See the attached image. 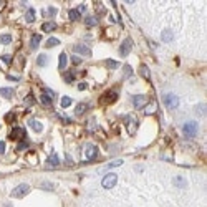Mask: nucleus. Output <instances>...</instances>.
<instances>
[{
	"label": "nucleus",
	"instance_id": "nucleus-28",
	"mask_svg": "<svg viewBox=\"0 0 207 207\" xmlns=\"http://www.w3.org/2000/svg\"><path fill=\"white\" fill-rule=\"evenodd\" d=\"M10 42H12V37L8 35V33H5V35H0V43H2V45H8Z\"/></svg>",
	"mask_w": 207,
	"mask_h": 207
},
{
	"label": "nucleus",
	"instance_id": "nucleus-6",
	"mask_svg": "<svg viewBox=\"0 0 207 207\" xmlns=\"http://www.w3.org/2000/svg\"><path fill=\"white\" fill-rule=\"evenodd\" d=\"M131 48H133V40H131V38H126V40L121 43V46H119V55H121V56L129 55Z\"/></svg>",
	"mask_w": 207,
	"mask_h": 207
},
{
	"label": "nucleus",
	"instance_id": "nucleus-13",
	"mask_svg": "<svg viewBox=\"0 0 207 207\" xmlns=\"http://www.w3.org/2000/svg\"><path fill=\"white\" fill-rule=\"evenodd\" d=\"M46 164L50 166V167H56V166H58V164H60V157H58V154H55V152L51 154V156L46 159Z\"/></svg>",
	"mask_w": 207,
	"mask_h": 207
},
{
	"label": "nucleus",
	"instance_id": "nucleus-25",
	"mask_svg": "<svg viewBox=\"0 0 207 207\" xmlns=\"http://www.w3.org/2000/svg\"><path fill=\"white\" fill-rule=\"evenodd\" d=\"M71 103H73V99L70 96H63L61 98V108H68V106H71Z\"/></svg>",
	"mask_w": 207,
	"mask_h": 207
},
{
	"label": "nucleus",
	"instance_id": "nucleus-48",
	"mask_svg": "<svg viewBox=\"0 0 207 207\" xmlns=\"http://www.w3.org/2000/svg\"><path fill=\"white\" fill-rule=\"evenodd\" d=\"M0 5H2V3H0Z\"/></svg>",
	"mask_w": 207,
	"mask_h": 207
},
{
	"label": "nucleus",
	"instance_id": "nucleus-10",
	"mask_svg": "<svg viewBox=\"0 0 207 207\" xmlns=\"http://www.w3.org/2000/svg\"><path fill=\"white\" fill-rule=\"evenodd\" d=\"M126 126H128V131H129V134H134V133H136L138 121L134 119V116H126Z\"/></svg>",
	"mask_w": 207,
	"mask_h": 207
},
{
	"label": "nucleus",
	"instance_id": "nucleus-19",
	"mask_svg": "<svg viewBox=\"0 0 207 207\" xmlns=\"http://www.w3.org/2000/svg\"><path fill=\"white\" fill-rule=\"evenodd\" d=\"M0 95H2L3 98L10 99L12 96H13V90H12V88H0Z\"/></svg>",
	"mask_w": 207,
	"mask_h": 207
},
{
	"label": "nucleus",
	"instance_id": "nucleus-17",
	"mask_svg": "<svg viewBox=\"0 0 207 207\" xmlns=\"http://www.w3.org/2000/svg\"><path fill=\"white\" fill-rule=\"evenodd\" d=\"M161 38L162 42H172V38H174V33H172L171 30H164L161 33Z\"/></svg>",
	"mask_w": 207,
	"mask_h": 207
},
{
	"label": "nucleus",
	"instance_id": "nucleus-37",
	"mask_svg": "<svg viewBox=\"0 0 207 207\" xmlns=\"http://www.w3.org/2000/svg\"><path fill=\"white\" fill-rule=\"evenodd\" d=\"M131 75H133L131 66H129V65H126V66H124V76H131Z\"/></svg>",
	"mask_w": 207,
	"mask_h": 207
},
{
	"label": "nucleus",
	"instance_id": "nucleus-20",
	"mask_svg": "<svg viewBox=\"0 0 207 207\" xmlns=\"http://www.w3.org/2000/svg\"><path fill=\"white\" fill-rule=\"evenodd\" d=\"M66 61H68V58H66V53H61L60 55V60H58V68L60 70H65L66 68Z\"/></svg>",
	"mask_w": 207,
	"mask_h": 207
},
{
	"label": "nucleus",
	"instance_id": "nucleus-46",
	"mask_svg": "<svg viewBox=\"0 0 207 207\" xmlns=\"http://www.w3.org/2000/svg\"><path fill=\"white\" fill-rule=\"evenodd\" d=\"M43 187H48V189H53V186H51V184H48V182H45V184H43Z\"/></svg>",
	"mask_w": 207,
	"mask_h": 207
},
{
	"label": "nucleus",
	"instance_id": "nucleus-33",
	"mask_svg": "<svg viewBox=\"0 0 207 207\" xmlns=\"http://www.w3.org/2000/svg\"><path fill=\"white\" fill-rule=\"evenodd\" d=\"M43 15H48V17H53V15H56V8H55V7L46 8V10H43Z\"/></svg>",
	"mask_w": 207,
	"mask_h": 207
},
{
	"label": "nucleus",
	"instance_id": "nucleus-24",
	"mask_svg": "<svg viewBox=\"0 0 207 207\" xmlns=\"http://www.w3.org/2000/svg\"><path fill=\"white\" fill-rule=\"evenodd\" d=\"M58 43H60V40H58V38H48V40H46V43H45V46H46V48H53V46H56V45H58Z\"/></svg>",
	"mask_w": 207,
	"mask_h": 207
},
{
	"label": "nucleus",
	"instance_id": "nucleus-47",
	"mask_svg": "<svg viewBox=\"0 0 207 207\" xmlns=\"http://www.w3.org/2000/svg\"><path fill=\"white\" fill-rule=\"evenodd\" d=\"M7 78H8V80H12V81H18L17 76H7Z\"/></svg>",
	"mask_w": 207,
	"mask_h": 207
},
{
	"label": "nucleus",
	"instance_id": "nucleus-1",
	"mask_svg": "<svg viewBox=\"0 0 207 207\" xmlns=\"http://www.w3.org/2000/svg\"><path fill=\"white\" fill-rule=\"evenodd\" d=\"M197 131H199V126H197L196 121H187L184 123V126H182V133H184L186 138H194Z\"/></svg>",
	"mask_w": 207,
	"mask_h": 207
},
{
	"label": "nucleus",
	"instance_id": "nucleus-16",
	"mask_svg": "<svg viewBox=\"0 0 207 207\" xmlns=\"http://www.w3.org/2000/svg\"><path fill=\"white\" fill-rule=\"evenodd\" d=\"M40 40H42V37L38 35V33L32 37V42H30V48H32V50H37L38 45H40Z\"/></svg>",
	"mask_w": 207,
	"mask_h": 207
},
{
	"label": "nucleus",
	"instance_id": "nucleus-45",
	"mask_svg": "<svg viewBox=\"0 0 207 207\" xmlns=\"http://www.w3.org/2000/svg\"><path fill=\"white\" fill-rule=\"evenodd\" d=\"M76 10H78L80 13H81V12H85V10H86V5H80L78 8H76Z\"/></svg>",
	"mask_w": 207,
	"mask_h": 207
},
{
	"label": "nucleus",
	"instance_id": "nucleus-15",
	"mask_svg": "<svg viewBox=\"0 0 207 207\" xmlns=\"http://www.w3.org/2000/svg\"><path fill=\"white\" fill-rule=\"evenodd\" d=\"M86 109H88V104H86V103H80L78 106L75 108V114H76V116H81V114H85Z\"/></svg>",
	"mask_w": 207,
	"mask_h": 207
},
{
	"label": "nucleus",
	"instance_id": "nucleus-12",
	"mask_svg": "<svg viewBox=\"0 0 207 207\" xmlns=\"http://www.w3.org/2000/svg\"><path fill=\"white\" fill-rule=\"evenodd\" d=\"M28 126H30L35 133H42L43 131V124L40 121H37V119H30V121H28Z\"/></svg>",
	"mask_w": 207,
	"mask_h": 207
},
{
	"label": "nucleus",
	"instance_id": "nucleus-29",
	"mask_svg": "<svg viewBox=\"0 0 207 207\" xmlns=\"http://www.w3.org/2000/svg\"><path fill=\"white\" fill-rule=\"evenodd\" d=\"M146 114H152L156 113V103H151V104H146V109H144Z\"/></svg>",
	"mask_w": 207,
	"mask_h": 207
},
{
	"label": "nucleus",
	"instance_id": "nucleus-18",
	"mask_svg": "<svg viewBox=\"0 0 207 207\" xmlns=\"http://www.w3.org/2000/svg\"><path fill=\"white\" fill-rule=\"evenodd\" d=\"M25 20H27L28 23H33V22H35V10H33V8H28V10H27Z\"/></svg>",
	"mask_w": 207,
	"mask_h": 207
},
{
	"label": "nucleus",
	"instance_id": "nucleus-35",
	"mask_svg": "<svg viewBox=\"0 0 207 207\" xmlns=\"http://www.w3.org/2000/svg\"><path fill=\"white\" fill-rule=\"evenodd\" d=\"M196 111H197V114H199V116H204V114H205V106H204V104H199Z\"/></svg>",
	"mask_w": 207,
	"mask_h": 207
},
{
	"label": "nucleus",
	"instance_id": "nucleus-9",
	"mask_svg": "<svg viewBox=\"0 0 207 207\" xmlns=\"http://www.w3.org/2000/svg\"><path fill=\"white\" fill-rule=\"evenodd\" d=\"M73 51H75V53L83 55V56H91V50H90L88 46L81 45V43H78V45H75V46H73Z\"/></svg>",
	"mask_w": 207,
	"mask_h": 207
},
{
	"label": "nucleus",
	"instance_id": "nucleus-34",
	"mask_svg": "<svg viewBox=\"0 0 207 207\" xmlns=\"http://www.w3.org/2000/svg\"><path fill=\"white\" fill-rule=\"evenodd\" d=\"M25 104L27 106H32V104H35V98H33V95H28L25 98Z\"/></svg>",
	"mask_w": 207,
	"mask_h": 207
},
{
	"label": "nucleus",
	"instance_id": "nucleus-4",
	"mask_svg": "<svg viewBox=\"0 0 207 207\" xmlns=\"http://www.w3.org/2000/svg\"><path fill=\"white\" fill-rule=\"evenodd\" d=\"M118 99V93L116 91H106V93H104L103 96H101L99 98V103L101 104H111V103H114V101Z\"/></svg>",
	"mask_w": 207,
	"mask_h": 207
},
{
	"label": "nucleus",
	"instance_id": "nucleus-22",
	"mask_svg": "<svg viewBox=\"0 0 207 207\" xmlns=\"http://www.w3.org/2000/svg\"><path fill=\"white\" fill-rule=\"evenodd\" d=\"M85 23L88 27H96V25H98V18H96V17H86L85 18Z\"/></svg>",
	"mask_w": 207,
	"mask_h": 207
},
{
	"label": "nucleus",
	"instance_id": "nucleus-42",
	"mask_svg": "<svg viewBox=\"0 0 207 207\" xmlns=\"http://www.w3.org/2000/svg\"><path fill=\"white\" fill-rule=\"evenodd\" d=\"M71 61H73L75 65H80L81 63V58H78V56H71Z\"/></svg>",
	"mask_w": 207,
	"mask_h": 207
},
{
	"label": "nucleus",
	"instance_id": "nucleus-3",
	"mask_svg": "<svg viewBox=\"0 0 207 207\" xmlns=\"http://www.w3.org/2000/svg\"><path fill=\"white\" fill-rule=\"evenodd\" d=\"M116 181H118V176L114 174V172H109L103 177V181H101V186L104 187V189H111V187L116 186Z\"/></svg>",
	"mask_w": 207,
	"mask_h": 207
},
{
	"label": "nucleus",
	"instance_id": "nucleus-2",
	"mask_svg": "<svg viewBox=\"0 0 207 207\" xmlns=\"http://www.w3.org/2000/svg\"><path fill=\"white\" fill-rule=\"evenodd\" d=\"M162 101H164V106L169 108V109H176L179 106V98H177V95L174 93H167L162 96Z\"/></svg>",
	"mask_w": 207,
	"mask_h": 207
},
{
	"label": "nucleus",
	"instance_id": "nucleus-32",
	"mask_svg": "<svg viewBox=\"0 0 207 207\" xmlns=\"http://www.w3.org/2000/svg\"><path fill=\"white\" fill-rule=\"evenodd\" d=\"M174 184H176L177 187H184V186H186V181L182 179L181 176H177V177H174Z\"/></svg>",
	"mask_w": 207,
	"mask_h": 207
},
{
	"label": "nucleus",
	"instance_id": "nucleus-31",
	"mask_svg": "<svg viewBox=\"0 0 207 207\" xmlns=\"http://www.w3.org/2000/svg\"><path fill=\"white\" fill-rule=\"evenodd\" d=\"M63 80L66 81V83H71V81L75 80V73H71V71H66V73L63 75Z\"/></svg>",
	"mask_w": 207,
	"mask_h": 207
},
{
	"label": "nucleus",
	"instance_id": "nucleus-27",
	"mask_svg": "<svg viewBox=\"0 0 207 207\" xmlns=\"http://www.w3.org/2000/svg\"><path fill=\"white\" fill-rule=\"evenodd\" d=\"M68 17H70V20H80V12L76 10V8H73V10H70V13H68Z\"/></svg>",
	"mask_w": 207,
	"mask_h": 207
},
{
	"label": "nucleus",
	"instance_id": "nucleus-30",
	"mask_svg": "<svg viewBox=\"0 0 207 207\" xmlns=\"http://www.w3.org/2000/svg\"><path fill=\"white\" fill-rule=\"evenodd\" d=\"M104 65H106L108 68H111V70H114V68H118V66H119V63L116 60H106V61H104Z\"/></svg>",
	"mask_w": 207,
	"mask_h": 207
},
{
	"label": "nucleus",
	"instance_id": "nucleus-38",
	"mask_svg": "<svg viewBox=\"0 0 207 207\" xmlns=\"http://www.w3.org/2000/svg\"><path fill=\"white\" fill-rule=\"evenodd\" d=\"M123 164V161L121 159H118V161H113V162H109L108 167H116V166H121Z\"/></svg>",
	"mask_w": 207,
	"mask_h": 207
},
{
	"label": "nucleus",
	"instance_id": "nucleus-7",
	"mask_svg": "<svg viewBox=\"0 0 207 207\" xmlns=\"http://www.w3.org/2000/svg\"><path fill=\"white\" fill-rule=\"evenodd\" d=\"M96 156H98V148H96L95 144H88L86 149H85V157L88 161H93Z\"/></svg>",
	"mask_w": 207,
	"mask_h": 207
},
{
	"label": "nucleus",
	"instance_id": "nucleus-14",
	"mask_svg": "<svg viewBox=\"0 0 207 207\" xmlns=\"http://www.w3.org/2000/svg\"><path fill=\"white\" fill-rule=\"evenodd\" d=\"M42 30L43 32H53V30H56V23H53V22H45V23H43V25H42Z\"/></svg>",
	"mask_w": 207,
	"mask_h": 207
},
{
	"label": "nucleus",
	"instance_id": "nucleus-11",
	"mask_svg": "<svg viewBox=\"0 0 207 207\" xmlns=\"http://www.w3.org/2000/svg\"><path fill=\"white\" fill-rule=\"evenodd\" d=\"M10 139H23L25 138V129L23 128H13L12 131H10V136H8Z\"/></svg>",
	"mask_w": 207,
	"mask_h": 207
},
{
	"label": "nucleus",
	"instance_id": "nucleus-41",
	"mask_svg": "<svg viewBox=\"0 0 207 207\" xmlns=\"http://www.w3.org/2000/svg\"><path fill=\"white\" fill-rule=\"evenodd\" d=\"M45 95H46V96H50L51 99L55 98V91H51V90H45Z\"/></svg>",
	"mask_w": 207,
	"mask_h": 207
},
{
	"label": "nucleus",
	"instance_id": "nucleus-40",
	"mask_svg": "<svg viewBox=\"0 0 207 207\" xmlns=\"http://www.w3.org/2000/svg\"><path fill=\"white\" fill-rule=\"evenodd\" d=\"M13 119H15V113H8L7 116H5V121H8V123L13 121Z\"/></svg>",
	"mask_w": 207,
	"mask_h": 207
},
{
	"label": "nucleus",
	"instance_id": "nucleus-21",
	"mask_svg": "<svg viewBox=\"0 0 207 207\" xmlns=\"http://www.w3.org/2000/svg\"><path fill=\"white\" fill-rule=\"evenodd\" d=\"M48 63V56L45 53H42V55H38V58H37V65L38 66H45Z\"/></svg>",
	"mask_w": 207,
	"mask_h": 207
},
{
	"label": "nucleus",
	"instance_id": "nucleus-26",
	"mask_svg": "<svg viewBox=\"0 0 207 207\" xmlns=\"http://www.w3.org/2000/svg\"><path fill=\"white\" fill-rule=\"evenodd\" d=\"M139 71H141V75H143L146 80H149V78H151V73H149V68H148L146 65H141V68H139Z\"/></svg>",
	"mask_w": 207,
	"mask_h": 207
},
{
	"label": "nucleus",
	"instance_id": "nucleus-39",
	"mask_svg": "<svg viewBox=\"0 0 207 207\" xmlns=\"http://www.w3.org/2000/svg\"><path fill=\"white\" fill-rule=\"evenodd\" d=\"M2 61H3V63H10V61H12V56L10 55H2Z\"/></svg>",
	"mask_w": 207,
	"mask_h": 207
},
{
	"label": "nucleus",
	"instance_id": "nucleus-23",
	"mask_svg": "<svg viewBox=\"0 0 207 207\" xmlns=\"http://www.w3.org/2000/svg\"><path fill=\"white\" fill-rule=\"evenodd\" d=\"M40 101H42L43 106H51V98H50V96H46L45 93L40 96Z\"/></svg>",
	"mask_w": 207,
	"mask_h": 207
},
{
	"label": "nucleus",
	"instance_id": "nucleus-5",
	"mask_svg": "<svg viewBox=\"0 0 207 207\" xmlns=\"http://www.w3.org/2000/svg\"><path fill=\"white\" fill-rule=\"evenodd\" d=\"M28 192H30V186H28V184H20V186H17L15 189L12 191V196H13V197H18V199H20V197L27 196Z\"/></svg>",
	"mask_w": 207,
	"mask_h": 207
},
{
	"label": "nucleus",
	"instance_id": "nucleus-43",
	"mask_svg": "<svg viewBox=\"0 0 207 207\" xmlns=\"http://www.w3.org/2000/svg\"><path fill=\"white\" fill-rule=\"evenodd\" d=\"M3 152H5V143L0 141V154H3Z\"/></svg>",
	"mask_w": 207,
	"mask_h": 207
},
{
	"label": "nucleus",
	"instance_id": "nucleus-8",
	"mask_svg": "<svg viewBox=\"0 0 207 207\" xmlns=\"http://www.w3.org/2000/svg\"><path fill=\"white\" fill-rule=\"evenodd\" d=\"M133 104H134V108L141 109L148 104V98L144 95H136V96H133Z\"/></svg>",
	"mask_w": 207,
	"mask_h": 207
},
{
	"label": "nucleus",
	"instance_id": "nucleus-36",
	"mask_svg": "<svg viewBox=\"0 0 207 207\" xmlns=\"http://www.w3.org/2000/svg\"><path fill=\"white\" fill-rule=\"evenodd\" d=\"M27 148H28V143L27 141H20V143H18V146H17L18 151H23V149H27Z\"/></svg>",
	"mask_w": 207,
	"mask_h": 207
},
{
	"label": "nucleus",
	"instance_id": "nucleus-44",
	"mask_svg": "<svg viewBox=\"0 0 207 207\" xmlns=\"http://www.w3.org/2000/svg\"><path fill=\"white\" fill-rule=\"evenodd\" d=\"M78 90H80V91L86 90V83H80V85H78Z\"/></svg>",
	"mask_w": 207,
	"mask_h": 207
}]
</instances>
